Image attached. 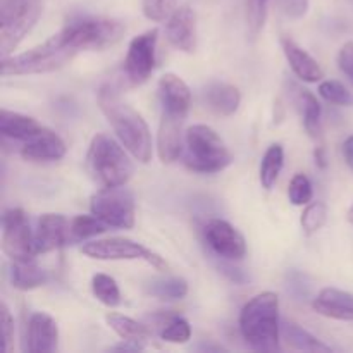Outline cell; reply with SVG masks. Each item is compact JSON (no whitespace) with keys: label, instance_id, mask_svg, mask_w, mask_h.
Masks as SVG:
<instances>
[{"label":"cell","instance_id":"6da1fadb","mask_svg":"<svg viewBox=\"0 0 353 353\" xmlns=\"http://www.w3.org/2000/svg\"><path fill=\"white\" fill-rule=\"evenodd\" d=\"M97 102L123 147L138 162L148 164L152 161V154H154V145H152L150 128H148L147 121L141 117V114L128 105L110 85L102 86L99 90Z\"/></svg>","mask_w":353,"mask_h":353},{"label":"cell","instance_id":"7a4b0ae2","mask_svg":"<svg viewBox=\"0 0 353 353\" xmlns=\"http://www.w3.org/2000/svg\"><path fill=\"white\" fill-rule=\"evenodd\" d=\"M240 333L245 343L257 352H278L281 338L279 299L272 292L252 296L240 312Z\"/></svg>","mask_w":353,"mask_h":353},{"label":"cell","instance_id":"3957f363","mask_svg":"<svg viewBox=\"0 0 353 353\" xmlns=\"http://www.w3.org/2000/svg\"><path fill=\"white\" fill-rule=\"evenodd\" d=\"M76 54L78 50L69 43L64 30H61L28 52L3 57L2 76L47 74L69 64Z\"/></svg>","mask_w":353,"mask_h":353},{"label":"cell","instance_id":"277c9868","mask_svg":"<svg viewBox=\"0 0 353 353\" xmlns=\"http://www.w3.org/2000/svg\"><path fill=\"white\" fill-rule=\"evenodd\" d=\"M130 152L105 133H97L86 152V169L100 188L126 185L134 174Z\"/></svg>","mask_w":353,"mask_h":353},{"label":"cell","instance_id":"5b68a950","mask_svg":"<svg viewBox=\"0 0 353 353\" xmlns=\"http://www.w3.org/2000/svg\"><path fill=\"white\" fill-rule=\"evenodd\" d=\"M185 164L200 174H216L233 162V154L223 138L207 124H193L185 133Z\"/></svg>","mask_w":353,"mask_h":353},{"label":"cell","instance_id":"8992f818","mask_svg":"<svg viewBox=\"0 0 353 353\" xmlns=\"http://www.w3.org/2000/svg\"><path fill=\"white\" fill-rule=\"evenodd\" d=\"M41 10H43L41 0H2L0 3L2 59L12 55L17 45L37 26Z\"/></svg>","mask_w":353,"mask_h":353},{"label":"cell","instance_id":"52a82bcc","mask_svg":"<svg viewBox=\"0 0 353 353\" xmlns=\"http://www.w3.org/2000/svg\"><path fill=\"white\" fill-rule=\"evenodd\" d=\"M62 30L78 54L85 50H103L112 47L126 33V26L119 19L100 16L78 17L69 21Z\"/></svg>","mask_w":353,"mask_h":353},{"label":"cell","instance_id":"ba28073f","mask_svg":"<svg viewBox=\"0 0 353 353\" xmlns=\"http://www.w3.org/2000/svg\"><path fill=\"white\" fill-rule=\"evenodd\" d=\"M90 210L109 228L119 230H131L137 219L134 195L126 185L100 188L90 199Z\"/></svg>","mask_w":353,"mask_h":353},{"label":"cell","instance_id":"9c48e42d","mask_svg":"<svg viewBox=\"0 0 353 353\" xmlns=\"http://www.w3.org/2000/svg\"><path fill=\"white\" fill-rule=\"evenodd\" d=\"M81 252L95 261H145L159 271L168 269V262L150 248L143 247L130 238H105V240L88 241L81 247Z\"/></svg>","mask_w":353,"mask_h":353},{"label":"cell","instance_id":"30bf717a","mask_svg":"<svg viewBox=\"0 0 353 353\" xmlns=\"http://www.w3.org/2000/svg\"><path fill=\"white\" fill-rule=\"evenodd\" d=\"M2 250L10 261H33L38 255L34 233L19 207H10L2 216Z\"/></svg>","mask_w":353,"mask_h":353},{"label":"cell","instance_id":"8fae6325","mask_svg":"<svg viewBox=\"0 0 353 353\" xmlns=\"http://www.w3.org/2000/svg\"><path fill=\"white\" fill-rule=\"evenodd\" d=\"M159 30L143 31L128 45L126 57H124V78L131 86H141L148 81L155 69V48H157Z\"/></svg>","mask_w":353,"mask_h":353},{"label":"cell","instance_id":"7c38bea8","mask_svg":"<svg viewBox=\"0 0 353 353\" xmlns=\"http://www.w3.org/2000/svg\"><path fill=\"white\" fill-rule=\"evenodd\" d=\"M203 236L210 250L226 261H241L247 255L245 238L236 228L224 219H209L203 226Z\"/></svg>","mask_w":353,"mask_h":353},{"label":"cell","instance_id":"4fadbf2b","mask_svg":"<svg viewBox=\"0 0 353 353\" xmlns=\"http://www.w3.org/2000/svg\"><path fill=\"white\" fill-rule=\"evenodd\" d=\"M159 100H161V116L186 121L192 107V90L181 76L165 72L159 79Z\"/></svg>","mask_w":353,"mask_h":353},{"label":"cell","instance_id":"5bb4252c","mask_svg":"<svg viewBox=\"0 0 353 353\" xmlns=\"http://www.w3.org/2000/svg\"><path fill=\"white\" fill-rule=\"evenodd\" d=\"M165 38L176 50L193 54L199 47L196 14L192 7L181 6L165 19Z\"/></svg>","mask_w":353,"mask_h":353},{"label":"cell","instance_id":"9a60e30c","mask_svg":"<svg viewBox=\"0 0 353 353\" xmlns=\"http://www.w3.org/2000/svg\"><path fill=\"white\" fill-rule=\"evenodd\" d=\"M37 254H48L71 243L69 240V221L62 214L47 212L38 219L34 231Z\"/></svg>","mask_w":353,"mask_h":353},{"label":"cell","instance_id":"2e32d148","mask_svg":"<svg viewBox=\"0 0 353 353\" xmlns=\"http://www.w3.org/2000/svg\"><path fill=\"white\" fill-rule=\"evenodd\" d=\"M68 152L64 140L54 133L52 130H43L31 137L30 140L23 141L19 154L28 162H57Z\"/></svg>","mask_w":353,"mask_h":353},{"label":"cell","instance_id":"e0dca14e","mask_svg":"<svg viewBox=\"0 0 353 353\" xmlns=\"http://www.w3.org/2000/svg\"><path fill=\"white\" fill-rule=\"evenodd\" d=\"M59 327L54 317L45 312L31 314L26 326V350L31 353H50L57 350Z\"/></svg>","mask_w":353,"mask_h":353},{"label":"cell","instance_id":"ac0fdd59","mask_svg":"<svg viewBox=\"0 0 353 353\" xmlns=\"http://www.w3.org/2000/svg\"><path fill=\"white\" fill-rule=\"evenodd\" d=\"M319 316L334 321L353 323V295L338 288H323L312 302Z\"/></svg>","mask_w":353,"mask_h":353},{"label":"cell","instance_id":"d6986e66","mask_svg":"<svg viewBox=\"0 0 353 353\" xmlns=\"http://www.w3.org/2000/svg\"><path fill=\"white\" fill-rule=\"evenodd\" d=\"M281 47L285 52V57L288 61L290 68L295 72L296 78H300L305 83H317L323 81L324 71L319 62L312 57L307 50H303L295 40L288 37L281 38Z\"/></svg>","mask_w":353,"mask_h":353},{"label":"cell","instance_id":"ffe728a7","mask_svg":"<svg viewBox=\"0 0 353 353\" xmlns=\"http://www.w3.org/2000/svg\"><path fill=\"white\" fill-rule=\"evenodd\" d=\"M183 124L185 121L161 116L157 133V154L161 162L171 164L178 161L183 152Z\"/></svg>","mask_w":353,"mask_h":353},{"label":"cell","instance_id":"44dd1931","mask_svg":"<svg viewBox=\"0 0 353 353\" xmlns=\"http://www.w3.org/2000/svg\"><path fill=\"white\" fill-rule=\"evenodd\" d=\"M207 107L217 116H233L241 103V93L230 83H212L203 92Z\"/></svg>","mask_w":353,"mask_h":353},{"label":"cell","instance_id":"7402d4cb","mask_svg":"<svg viewBox=\"0 0 353 353\" xmlns=\"http://www.w3.org/2000/svg\"><path fill=\"white\" fill-rule=\"evenodd\" d=\"M41 130H43V126L33 117L7 109H2V112H0V133L6 140L23 143L37 133H40Z\"/></svg>","mask_w":353,"mask_h":353},{"label":"cell","instance_id":"603a6c76","mask_svg":"<svg viewBox=\"0 0 353 353\" xmlns=\"http://www.w3.org/2000/svg\"><path fill=\"white\" fill-rule=\"evenodd\" d=\"M105 323L121 340L131 341V343H138L141 347L147 348V345L152 340V331L148 326L138 323V321L131 319V317L123 316L117 312H109L105 316Z\"/></svg>","mask_w":353,"mask_h":353},{"label":"cell","instance_id":"cb8c5ba5","mask_svg":"<svg viewBox=\"0 0 353 353\" xmlns=\"http://www.w3.org/2000/svg\"><path fill=\"white\" fill-rule=\"evenodd\" d=\"M10 283L16 290L31 292L47 283V274L43 269L33 261H12L9 269Z\"/></svg>","mask_w":353,"mask_h":353},{"label":"cell","instance_id":"d4e9b609","mask_svg":"<svg viewBox=\"0 0 353 353\" xmlns=\"http://www.w3.org/2000/svg\"><path fill=\"white\" fill-rule=\"evenodd\" d=\"M281 334L283 338H285L286 343H288V347H292L293 350L317 353L333 352V348L327 347L326 343L317 340L314 334H310L309 331L300 327L296 323H292V321H285V323L281 324Z\"/></svg>","mask_w":353,"mask_h":353},{"label":"cell","instance_id":"484cf974","mask_svg":"<svg viewBox=\"0 0 353 353\" xmlns=\"http://www.w3.org/2000/svg\"><path fill=\"white\" fill-rule=\"evenodd\" d=\"M159 326V336L162 341L174 345H185L192 340V326L188 321L176 314H161L155 317Z\"/></svg>","mask_w":353,"mask_h":353},{"label":"cell","instance_id":"4316f807","mask_svg":"<svg viewBox=\"0 0 353 353\" xmlns=\"http://www.w3.org/2000/svg\"><path fill=\"white\" fill-rule=\"evenodd\" d=\"M148 295L155 296L159 300H165V302H176V300H183L188 295V283L183 278H176V276H168V278H155L145 285Z\"/></svg>","mask_w":353,"mask_h":353},{"label":"cell","instance_id":"83f0119b","mask_svg":"<svg viewBox=\"0 0 353 353\" xmlns=\"http://www.w3.org/2000/svg\"><path fill=\"white\" fill-rule=\"evenodd\" d=\"M283 165H285V150L279 143H272L265 150L261 162V169H259V179H261L262 188L272 190L279 174H281Z\"/></svg>","mask_w":353,"mask_h":353},{"label":"cell","instance_id":"f1b7e54d","mask_svg":"<svg viewBox=\"0 0 353 353\" xmlns=\"http://www.w3.org/2000/svg\"><path fill=\"white\" fill-rule=\"evenodd\" d=\"M300 109H302L303 117V128L309 133L310 138L317 140L323 131V107H321L319 100L314 93L309 90H300Z\"/></svg>","mask_w":353,"mask_h":353},{"label":"cell","instance_id":"f546056e","mask_svg":"<svg viewBox=\"0 0 353 353\" xmlns=\"http://www.w3.org/2000/svg\"><path fill=\"white\" fill-rule=\"evenodd\" d=\"M107 224L100 221L97 216H76L74 219L69 221V240L71 243H79L86 241L93 236L105 233Z\"/></svg>","mask_w":353,"mask_h":353},{"label":"cell","instance_id":"4dcf8cb0","mask_svg":"<svg viewBox=\"0 0 353 353\" xmlns=\"http://www.w3.org/2000/svg\"><path fill=\"white\" fill-rule=\"evenodd\" d=\"M92 293L102 305L114 309L121 303V292L116 279L103 272H97L92 278Z\"/></svg>","mask_w":353,"mask_h":353},{"label":"cell","instance_id":"1f68e13d","mask_svg":"<svg viewBox=\"0 0 353 353\" xmlns=\"http://www.w3.org/2000/svg\"><path fill=\"white\" fill-rule=\"evenodd\" d=\"M327 219V207L324 202H310L303 209L300 224L305 234H314L326 224Z\"/></svg>","mask_w":353,"mask_h":353},{"label":"cell","instance_id":"d6a6232c","mask_svg":"<svg viewBox=\"0 0 353 353\" xmlns=\"http://www.w3.org/2000/svg\"><path fill=\"white\" fill-rule=\"evenodd\" d=\"M319 95L333 105L347 107L352 103V95L343 83L336 79H324L319 83Z\"/></svg>","mask_w":353,"mask_h":353},{"label":"cell","instance_id":"836d02e7","mask_svg":"<svg viewBox=\"0 0 353 353\" xmlns=\"http://www.w3.org/2000/svg\"><path fill=\"white\" fill-rule=\"evenodd\" d=\"M269 0H247V24L252 38H257L268 19Z\"/></svg>","mask_w":353,"mask_h":353},{"label":"cell","instance_id":"e575fe53","mask_svg":"<svg viewBox=\"0 0 353 353\" xmlns=\"http://www.w3.org/2000/svg\"><path fill=\"white\" fill-rule=\"evenodd\" d=\"M312 196H314V188L310 179L307 178L305 174L293 176L288 188L290 202L296 207H303L307 205V203L312 202Z\"/></svg>","mask_w":353,"mask_h":353},{"label":"cell","instance_id":"d590c367","mask_svg":"<svg viewBox=\"0 0 353 353\" xmlns=\"http://www.w3.org/2000/svg\"><path fill=\"white\" fill-rule=\"evenodd\" d=\"M141 9L147 19L161 23L178 9V0H141Z\"/></svg>","mask_w":353,"mask_h":353},{"label":"cell","instance_id":"8d00e7d4","mask_svg":"<svg viewBox=\"0 0 353 353\" xmlns=\"http://www.w3.org/2000/svg\"><path fill=\"white\" fill-rule=\"evenodd\" d=\"M0 326H2L3 352H10L12 348L10 345L14 341V317L6 302H2V307H0Z\"/></svg>","mask_w":353,"mask_h":353},{"label":"cell","instance_id":"74e56055","mask_svg":"<svg viewBox=\"0 0 353 353\" xmlns=\"http://www.w3.org/2000/svg\"><path fill=\"white\" fill-rule=\"evenodd\" d=\"M338 68L353 83V41H347L338 52Z\"/></svg>","mask_w":353,"mask_h":353},{"label":"cell","instance_id":"f35d334b","mask_svg":"<svg viewBox=\"0 0 353 353\" xmlns=\"http://www.w3.org/2000/svg\"><path fill=\"white\" fill-rule=\"evenodd\" d=\"M283 9L293 19H300L309 10V0H281Z\"/></svg>","mask_w":353,"mask_h":353},{"label":"cell","instance_id":"ab89813d","mask_svg":"<svg viewBox=\"0 0 353 353\" xmlns=\"http://www.w3.org/2000/svg\"><path fill=\"white\" fill-rule=\"evenodd\" d=\"M343 159L350 171H353V134L343 141Z\"/></svg>","mask_w":353,"mask_h":353},{"label":"cell","instance_id":"60d3db41","mask_svg":"<svg viewBox=\"0 0 353 353\" xmlns=\"http://www.w3.org/2000/svg\"><path fill=\"white\" fill-rule=\"evenodd\" d=\"M109 350H112V352H141V350H145V347H141V345H138V343H131V341L123 340V343L114 345V347H110Z\"/></svg>","mask_w":353,"mask_h":353},{"label":"cell","instance_id":"b9f144b4","mask_svg":"<svg viewBox=\"0 0 353 353\" xmlns=\"http://www.w3.org/2000/svg\"><path fill=\"white\" fill-rule=\"evenodd\" d=\"M314 159H316L317 168L326 169V165H327V162H326V152H324L323 147H317L316 150H314Z\"/></svg>","mask_w":353,"mask_h":353},{"label":"cell","instance_id":"7bdbcfd3","mask_svg":"<svg viewBox=\"0 0 353 353\" xmlns=\"http://www.w3.org/2000/svg\"><path fill=\"white\" fill-rule=\"evenodd\" d=\"M196 350H202V352H223V347H217V345H200L196 347Z\"/></svg>","mask_w":353,"mask_h":353},{"label":"cell","instance_id":"ee69618b","mask_svg":"<svg viewBox=\"0 0 353 353\" xmlns=\"http://www.w3.org/2000/svg\"><path fill=\"white\" fill-rule=\"evenodd\" d=\"M347 219H348V223H350L353 226V203H352V207L348 209V212H347Z\"/></svg>","mask_w":353,"mask_h":353}]
</instances>
